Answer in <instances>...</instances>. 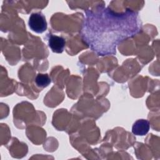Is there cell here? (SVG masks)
<instances>
[{
    "mask_svg": "<svg viewBox=\"0 0 160 160\" xmlns=\"http://www.w3.org/2000/svg\"><path fill=\"white\" fill-rule=\"evenodd\" d=\"M150 129L149 122L144 119H140L134 122L132 126V132L136 136L146 135Z\"/></svg>",
    "mask_w": 160,
    "mask_h": 160,
    "instance_id": "obj_4",
    "label": "cell"
},
{
    "mask_svg": "<svg viewBox=\"0 0 160 160\" xmlns=\"http://www.w3.org/2000/svg\"><path fill=\"white\" fill-rule=\"evenodd\" d=\"M28 25L29 28L36 33H42L48 27L46 18L41 12H34L30 15Z\"/></svg>",
    "mask_w": 160,
    "mask_h": 160,
    "instance_id": "obj_2",
    "label": "cell"
},
{
    "mask_svg": "<svg viewBox=\"0 0 160 160\" xmlns=\"http://www.w3.org/2000/svg\"><path fill=\"white\" fill-rule=\"evenodd\" d=\"M35 82L39 88H44L48 86L51 82V79L48 74L39 73L35 78Z\"/></svg>",
    "mask_w": 160,
    "mask_h": 160,
    "instance_id": "obj_5",
    "label": "cell"
},
{
    "mask_svg": "<svg viewBox=\"0 0 160 160\" xmlns=\"http://www.w3.org/2000/svg\"><path fill=\"white\" fill-rule=\"evenodd\" d=\"M139 29L138 14L135 12L129 10L117 14L110 9H102L87 14L83 36L92 49L106 36L104 55L114 53L119 42L134 36Z\"/></svg>",
    "mask_w": 160,
    "mask_h": 160,
    "instance_id": "obj_1",
    "label": "cell"
},
{
    "mask_svg": "<svg viewBox=\"0 0 160 160\" xmlns=\"http://www.w3.org/2000/svg\"><path fill=\"white\" fill-rule=\"evenodd\" d=\"M66 41L61 36L49 34L48 46L52 52L56 53H61L64 48Z\"/></svg>",
    "mask_w": 160,
    "mask_h": 160,
    "instance_id": "obj_3",
    "label": "cell"
}]
</instances>
